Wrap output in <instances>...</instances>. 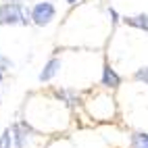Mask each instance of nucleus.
<instances>
[{"label":"nucleus","instance_id":"f257e3e1","mask_svg":"<svg viewBox=\"0 0 148 148\" xmlns=\"http://www.w3.org/2000/svg\"><path fill=\"white\" fill-rule=\"evenodd\" d=\"M17 23L21 25L27 23L23 6L19 2H6L0 6V25H17Z\"/></svg>","mask_w":148,"mask_h":148},{"label":"nucleus","instance_id":"f03ea898","mask_svg":"<svg viewBox=\"0 0 148 148\" xmlns=\"http://www.w3.org/2000/svg\"><path fill=\"white\" fill-rule=\"evenodd\" d=\"M23 125H15L6 130L4 136L0 138V148H23L25 144V134H21Z\"/></svg>","mask_w":148,"mask_h":148},{"label":"nucleus","instance_id":"7ed1b4c3","mask_svg":"<svg viewBox=\"0 0 148 148\" xmlns=\"http://www.w3.org/2000/svg\"><path fill=\"white\" fill-rule=\"evenodd\" d=\"M32 19H34L36 25H48V23L54 19V6H52L50 2H40V4H36L34 11H32Z\"/></svg>","mask_w":148,"mask_h":148},{"label":"nucleus","instance_id":"20e7f679","mask_svg":"<svg viewBox=\"0 0 148 148\" xmlns=\"http://www.w3.org/2000/svg\"><path fill=\"white\" fill-rule=\"evenodd\" d=\"M102 86H106V88H119L121 86V77L117 75L115 69H111V65H104V69H102Z\"/></svg>","mask_w":148,"mask_h":148},{"label":"nucleus","instance_id":"39448f33","mask_svg":"<svg viewBox=\"0 0 148 148\" xmlns=\"http://www.w3.org/2000/svg\"><path fill=\"white\" fill-rule=\"evenodd\" d=\"M123 21H125V25H130V27H136V29H142V32H148V13L134 15V17H125Z\"/></svg>","mask_w":148,"mask_h":148},{"label":"nucleus","instance_id":"423d86ee","mask_svg":"<svg viewBox=\"0 0 148 148\" xmlns=\"http://www.w3.org/2000/svg\"><path fill=\"white\" fill-rule=\"evenodd\" d=\"M58 67H61V61H58V58H50V61L46 63L44 71L40 73V82H48V79H52V77L56 75V71H58Z\"/></svg>","mask_w":148,"mask_h":148},{"label":"nucleus","instance_id":"0eeeda50","mask_svg":"<svg viewBox=\"0 0 148 148\" xmlns=\"http://www.w3.org/2000/svg\"><path fill=\"white\" fill-rule=\"evenodd\" d=\"M130 148H148V134L146 132H136L132 134V144Z\"/></svg>","mask_w":148,"mask_h":148},{"label":"nucleus","instance_id":"6e6552de","mask_svg":"<svg viewBox=\"0 0 148 148\" xmlns=\"http://www.w3.org/2000/svg\"><path fill=\"white\" fill-rule=\"evenodd\" d=\"M134 77H136L138 82H144V84L148 86V65H146V67H140V69L134 73Z\"/></svg>","mask_w":148,"mask_h":148},{"label":"nucleus","instance_id":"1a4fd4ad","mask_svg":"<svg viewBox=\"0 0 148 148\" xmlns=\"http://www.w3.org/2000/svg\"><path fill=\"white\" fill-rule=\"evenodd\" d=\"M11 65H13V63H8L4 56H0V69H4V67H11Z\"/></svg>","mask_w":148,"mask_h":148},{"label":"nucleus","instance_id":"9d476101","mask_svg":"<svg viewBox=\"0 0 148 148\" xmlns=\"http://www.w3.org/2000/svg\"><path fill=\"white\" fill-rule=\"evenodd\" d=\"M67 2H69V4H73V2H77V0H67Z\"/></svg>","mask_w":148,"mask_h":148},{"label":"nucleus","instance_id":"9b49d317","mask_svg":"<svg viewBox=\"0 0 148 148\" xmlns=\"http://www.w3.org/2000/svg\"><path fill=\"white\" fill-rule=\"evenodd\" d=\"M0 79H2V73H0Z\"/></svg>","mask_w":148,"mask_h":148}]
</instances>
